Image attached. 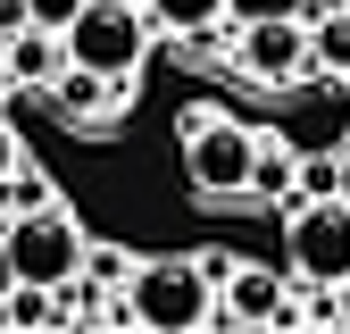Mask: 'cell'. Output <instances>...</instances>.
I'll list each match as a JSON object with an SVG mask.
<instances>
[{
  "instance_id": "obj_1",
  "label": "cell",
  "mask_w": 350,
  "mask_h": 334,
  "mask_svg": "<svg viewBox=\"0 0 350 334\" xmlns=\"http://www.w3.org/2000/svg\"><path fill=\"white\" fill-rule=\"evenodd\" d=\"M258 134H267V125H242L234 109H184V184L208 209H242Z\"/></svg>"
},
{
  "instance_id": "obj_2",
  "label": "cell",
  "mask_w": 350,
  "mask_h": 334,
  "mask_svg": "<svg viewBox=\"0 0 350 334\" xmlns=\"http://www.w3.org/2000/svg\"><path fill=\"white\" fill-rule=\"evenodd\" d=\"M125 318H142L159 334H192L217 318V276L208 259H184V250H167V259H142L125 276Z\"/></svg>"
},
{
  "instance_id": "obj_3",
  "label": "cell",
  "mask_w": 350,
  "mask_h": 334,
  "mask_svg": "<svg viewBox=\"0 0 350 334\" xmlns=\"http://www.w3.org/2000/svg\"><path fill=\"white\" fill-rule=\"evenodd\" d=\"M0 259H9V276H25V284L67 292V284H83V259H92V242H83V226L67 218L59 201H42V209H25V218L0 234Z\"/></svg>"
},
{
  "instance_id": "obj_4",
  "label": "cell",
  "mask_w": 350,
  "mask_h": 334,
  "mask_svg": "<svg viewBox=\"0 0 350 334\" xmlns=\"http://www.w3.org/2000/svg\"><path fill=\"white\" fill-rule=\"evenodd\" d=\"M275 134H284L300 159H317V151H350V75L309 67L300 84H284V92H275Z\"/></svg>"
},
{
  "instance_id": "obj_5",
  "label": "cell",
  "mask_w": 350,
  "mask_h": 334,
  "mask_svg": "<svg viewBox=\"0 0 350 334\" xmlns=\"http://www.w3.org/2000/svg\"><path fill=\"white\" fill-rule=\"evenodd\" d=\"M284 268L300 284H342L350 276V201L325 192V201H300L292 218H284Z\"/></svg>"
},
{
  "instance_id": "obj_6",
  "label": "cell",
  "mask_w": 350,
  "mask_h": 334,
  "mask_svg": "<svg viewBox=\"0 0 350 334\" xmlns=\"http://www.w3.org/2000/svg\"><path fill=\"white\" fill-rule=\"evenodd\" d=\"M142 51H150V9H142V0H83V17L67 25V59L75 67L134 75Z\"/></svg>"
},
{
  "instance_id": "obj_7",
  "label": "cell",
  "mask_w": 350,
  "mask_h": 334,
  "mask_svg": "<svg viewBox=\"0 0 350 334\" xmlns=\"http://www.w3.org/2000/svg\"><path fill=\"white\" fill-rule=\"evenodd\" d=\"M317 67V42H309V17H258L234 34V75L258 84V92H284Z\"/></svg>"
},
{
  "instance_id": "obj_8",
  "label": "cell",
  "mask_w": 350,
  "mask_h": 334,
  "mask_svg": "<svg viewBox=\"0 0 350 334\" xmlns=\"http://www.w3.org/2000/svg\"><path fill=\"white\" fill-rule=\"evenodd\" d=\"M208 276H217V318L226 326H284L292 309V292L275 268H258V259H234V250H200Z\"/></svg>"
},
{
  "instance_id": "obj_9",
  "label": "cell",
  "mask_w": 350,
  "mask_h": 334,
  "mask_svg": "<svg viewBox=\"0 0 350 334\" xmlns=\"http://www.w3.org/2000/svg\"><path fill=\"white\" fill-rule=\"evenodd\" d=\"M300 192V151L275 134H258V159H250V192H242V209H267V201H292Z\"/></svg>"
},
{
  "instance_id": "obj_10",
  "label": "cell",
  "mask_w": 350,
  "mask_h": 334,
  "mask_svg": "<svg viewBox=\"0 0 350 334\" xmlns=\"http://www.w3.org/2000/svg\"><path fill=\"white\" fill-rule=\"evenodd\" d=\"M67 67V34H51V25H25V34H9V75L25 84V92H33V84H51Z\"/></svg>"
},
{
  "instance_id": "obj_11",
  "label": "cell",
  "mask_w": 350,
  "mask_h": 334,
  "mask_svg": "<svg viewBox=\"0 0 350 334\" xmlns=\"http://www.w3.org/2000/svg\"><path fill=\"white\" fill-rule=\"evenodd\" d=\"M42 201H51V176H42L33 159H17L9 176H0V234H9V226L25 218V209H42Z\"/></svg>"
},
{
  "instance_id": "obj_12",
  "label": "cell",
  "mask_w": 350,
  "mask_h": 334,
  "mask_svg": "<svg viewBox=\"0 0 350 334\" xmlns=\"http://www.w3.org/2000/svg\"><path fill=\"white\" fill-rule=\"evenodd\" d=\"M142 9H150V25H159V34L184 42V34H200V25L226 17V0H142Z\"/></svg>"
},
{
  "instance_id": "obj_13",
  "label": "cell",
  "mask_w": 350,
  "mask_h": 334,
  "mask_svg": "<svg viewBox=\"0 0 350 334\" xmlns=\"http://www.w3.org/2000/svg\"><path fill=\"white\" fill-rule=\"evenodd\" d=\"M309 42H317V67L350 75V9H325V17L309 25Z\"/></svg>"
},
{
  "instance_id": "obj_14",
  "label": "cell",
  "mask_w": 350,
  "mask_h": 334,
  "mask_svg": "<svg viewBox=\"0 0 350 334\" xmlns=\"http://www.w3.org/2000/svg\"><path fill=\"white\" fill-rule=\"evenodd\" d=\"M0 318H9V326H42V318H59V292L17 276V292H9V309H0Z\"/></svg>"
},
{
  "instance_id": "obj_15",
  "label": "cell",
  "mask_w": 350,
  "mask_h": 334,
  "mask_svg": "<svg viewBox=\"0 0 350 334\" xmlns=\"http://www.w3.org/2000/svg\"><path fill=\"white\" fill-rule=\"evenodd\" d=\"M134 268H142L134 250H117V242H92V259H83V284H125Z\"/></svg>"
},
{
  "instance_id": "obj_16",
  "label": "cell",
  "mask_w": 350,
  "mask_h": 334,
  "mask_svg": "<svg viewBox=\"0 0 350 334\" xmlns=\"http://www.w3.org/2000/svg\"><path fill=\"white\" fill-rule=\"evenodd\" d=\"M83 17V0H33V25H51V34H67Z\"/></svg>"
},
{
  "instance_id": "obj_17",
  "label": "cell",
  "mask_w": 350,
  "mask_h": 334,
  "mask_svg": "<svg viewBox=\"0 0 350 334\" xmlns=\"http://www.w3.org/2000/svg\"><path fill=\"white\" fill-rule=\"evenodd\" d=\"M25 25H33V0H0V42L25 34Z\"/></svg>"
},
{
  "instance_id": "obj_18",
  "label": "cell",
  "mask_w": 350,
  "mask_h": 334,
  "mask_svg": "<svg viewBox=\"0 0 350 334\" xmlns=\"http://www.w3.org/2000/svg\"><path fill=\"white\" fill-rule=\"evenodd\" d=\"M9 167H17V125L0 117V176H9Z\"/></svg>"
},
{
  "instance_id": "obj_19",
  "label": "cell",
  "mask_w": 350,
  "mask_h": 334,
  "mask_svg": "<svg viewBox=\"0 0 350 334\" xmlns=\"http://www.w3.org/2000/svg\"><path fill=\"white\" fill-rule=\"evenodd\" d=\"M17 92V75H9V42H0V101H9Z\"/></svg>"
},
{
  "instance_id": "obj_20",
  "label": "cell",
  "mask_w": 350,
  "mask_h": 334,
  "mask_svg": "<svg viewBox=\"0 0 350 334\" xmlns=\"http://www.w3.org/2000/svg\"><path fill=\"white\" fill-rule=\"evenodd\" d=\"M342 201H350V151H342Z\"/></svg>"
}]
</instances>
